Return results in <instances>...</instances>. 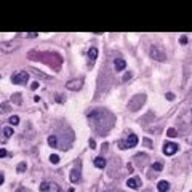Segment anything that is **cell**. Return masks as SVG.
I'll list each match as a JSON object with an SVG mask.
<instances>
[{
  "label": "cell",
  "mask_w": 192,
  "mask_h": 192,
  "mask_svg": "<svg viewBox=\"0 0 192 192\" xmlns=\"http://www.w3.org/2000/svg\"><path fill=\"white\" fill-rule=\"evenodd\" d=\"M139 143L138 136L136 135H128V138L126 139H120V141L117 143L120 149H131V147H136V144Z\"/></svg>",
  "instance_id": "7a4b0ae2"
},
{
  "label": "cell",
  "mask_w": 192,
  "mask_h": 192,
  "mask_svg": "<svg viewBox=\"0 0 192 192\" xmlns=\"http://www.w3.org/2000/svg\"><path fill=\"white\" fill-rule=\"evenodd\" d=\"M10 123H11V125H18V123H19V117H18V115H11V117H10Z\"/></svg>",
  "instance_id": "44dd1931"
},
{
  "label": "cell",
  "mask_w": 192,
  "mask_h": 192,
  "mask_svg": "<svg viewBox=\"0 0 192 192\" xmlns=\"http://www.w3.org/2000/svg\"><path fill=\"white\" fill-rule=\"evenodd\" d=\"M191 192H192V191H191Z\"/></svg>",
  "instance_id": "e575fe53"
},
{
  "label": "cell",
  "mask_w": 192,
  "mask_h": 192,
  "mask_svg": "<svg viewBox=\"0 0 192 192\" xmlns=\"http://www.w3.org/2000/svg\"><path fill=\"white\" fill-rule=\"evenodd\" d=\"M69 179H71V183H74V184L80 181V170H78V168H72Z\"/></svg>",
  "instance_id": "30bf717a"
},
{
  "label": "cell",
  "mask_w": 192,
  "mask_h": 192,
  "mask_svg": "<svg viewBox=\"0 0 192 192\" xmlns=\"http://www.w3.org/2000/svg\"><path fill=\"white\" fill-rule=\"evenodd\" d=\"M3 181H5V176H3V173H0V186L3 184Z\"/></svg>",
  "instance_id": "1f68e13d"
},
{
  "label": "cell",
  "mask_w": 192,
  "mask_h": 192,
  "mask_svg": "<svg viewBox=\"0 0 192 192\" xmlns=\"http://www.w3.org/2000/svg\"><path fill=\"white\" fill-rule=\"evenodd\" d=\"M87 56H88V66H93L95 61H96V58H98V48H96V47H91L90 50H88Z\"/></svg>",
  "instance_id": "52a82bcc"
},
{
  "label": "cell",
  "mask_w": 192,
  "mask_h": 192,
  "mask_svg": "<svg viewBox=\"0 0 192 192\" xmlns=\"http://www.w3.org/2000/svg\"><path fill=\"white\" fill-rule=\"evenodd\" d=\"M8 107H10V104H8V102H2V104H0V109H2L3 112H6V111H8Z\"/></svg>",
  "instance_id": "603a6c76"
},
{
  "label": "cell",
  "mask_w": 192,
  "mask_h": 192,
  "mask_svg": "<svg viewBox=\"0 0 192 192\" xmlns=\"http://www.w3.org/2000/svg\"><path fill=\"white\" fill-rule=\"evenodd\" d=\"M39 189L42 191V192H48V191H50V183H47V181H43V183L39 186Z\"/></svg>",
  "instance_id": "5bb4252c"
},
{
  "label": "cell",
  "mask_w": 192,
  "mask_h": 192,
  "mask_svg": "<svg viewBox=\"0 0 192 192\" xmlns=\"http://www.w3.org/2000/svg\"><path fill=\"white\" fill-rule=\"evenodd\" d=\"M179 42L183 43V45H186V43H187V37H186V35H181V37H179Z\"/></svg>",
  "instance_id": "484cf974"
},
{
  "label": "cell",
  "mask_w": 192,
  "mask_h": 192,
  "mask_svg": "<svg viewBox=\"0 0 192 192\" xmlns=\"http://www.w3.org/2000/svg\"><path fill=\"white\" fill-rule=\"evenodd\" d=\"M167 136H170V138H176L178 136V131L174 128H168L167 130Z\"/></svg>",
  "instance_id": "ac0fdd59"
},
{
  "label": "cell",
  "mask_w": 192,
  "mask_h": 192,
  "mask_svg": "<svg viewBox=\"0 0 192 192\" xmlns=\"http://www.w3.org/2000/svg\"><path fill=\"white\" fill-rule=\"evenodd\" d=\"M95 146H96L95 139H90V147H91V149H95Z\"/></svg>",
  "instance_id": "4dcf8cb0"
},
{
  "label": "cell",
  "mask_w": 192,
  "mask_h": 192,
  "mask_svg": "<svg viewBox=\"0 0 192 192\" xmlns=\"http://www.w3.org/2000/svg\"><path fill=\"white\" fill-rule=\"evenodd\" d=\"M95 167L99 168V170H102V168L106 167V159H104V157H102V155L96 157V159H95Z\"/></svg>",
  "instance_id": "8fae6325"
},
{
  "label": "cell",
  "mask_w": 192,
  "mask_h": 192,
  "mask_svg": "<svg viewBox=\"0 0 192 192\" xmlns=\"http://www.w3.org/2000/svg\"><path fill=\"white\" fill-rule=\"evenodd\" d=\"M126 186L131 187V189H138L139 186H141V178H130L128 181H126Z\"/></svg>",
  "instance_id": "9c48e42d"
},
{
  "label": "cell",
  "mask_w": 192,
  "mask_h": 192,
  "mask_svg": "<svg viewBox=\"0 0 192 192\" xmlns=\"http://www.w3.org/2000/svg\"><path fill=\"white\" fill-rule=\"evenodd\" d=\"M56 101H58V102H64V101H66V96H63V95H56Z\"/></svg>",
  "instance_id": "d4e9b609"
},
{
  "label": "cell",
  "mask_w": 192,
  "mask_h": 192,
  "mask_svg": "<svg viewBox=\"0 0 192 192\" xmlns=\"http://www.w3.org/2000/svg\"><path fill=\"white\" fill-rule=\"evenodd\" d=\"M165 98L168 99V101H173V99H174V93H171V91H168V93L165 95Z\"/></svg>",
  "instance_id": "cb8c5ba5"
},
{
  "label": "cell",
  "mask_w": 192,
  "mask_h": 192,
  "mask_svg": "<svg viewBox=\"0 0 192 192\" xmlns=\"http://www.w3.org/2000/svg\"><path fill=\"white\" fill-rule=\"evenodd\" d=\"M11 101L15 102V104H21V102H23L21 95H19V93H15V95H13V98H11Z\"/></svg>",
  "instance_id": "9a60e30c"
},
{
  "label": "cell",
  "mask_w": 192,
  "mask_h": 192,
  "mask_svg": "<svg viewBox=\"0 0 192 192\" xmlns=\"http://www.w3.org/2000/svg\"><path fill=\"white\" fill-rule=\"evenodd\" d=\"M125 67H126V61L123 59V58H115V61H114V69H115V72L125 71Z\"/></svg>",
  "instance_id": "ba28073f"
},
{
  "label": "cell",
  "mask_w": 192,
  "mask_h": 192,
  "mask_svg": "<svg viewBox=\"0 0 192 192\" xmlns=\"http://www.w3.org/2000/svg\"><path fill=\"white\" fill-rule=\"evenodd\" d=\"M0 77H2V75H0Z\"/></svg>",
  "instance_id": "836d02e7"
},
{
  "label": "cell",
  "mask_w": 192,
  "mask_h": 192,
  "mask_svg": "<svg viewBox=\"0 0 192 192\" xmlns=\"http://www.w3.org/2000/svg\"><path fill=\"white\" fill-rule=\"evenodd\" d=\"M39 88V82H34L32 85H30V90H37Z\"/></svg>",
  "instance_id": "f1b7e54d"
},
{
  "label": "cell",
  "mask_w": 192,
  "mask_h": 192,
  "mask_svg": "<svg viewBox=\"0 0 192 192\" xmlns=\"http://www.w3.org/2000/svg\"><path fill=\"white\" fill-rule=\"evenodd\" d=\"M8 155V152H6L5 149H0V159H3V157H6Z\"/></svg>",
  "instance_id": "83f0119b"
},
{
  "label": "cell",
  "mask_w": 192,
  "mask_h": 192,
  "mask_svg": "<svg viewBox=\"0 0 192 192\" xmlns=\"http://www.w3.org/2000/svg\"><path fill=\"white\" fill-rule=\"evenodd\" d=\"M168 189H170V183L168 181H160L157 184V191L159 192H168Z\"/></svg>",
  "instance_id": "7c38bea8"
},
{
  "label": "cell",
  "mask_w": 192,
  "mask_h": 192,
  "mask_svg": "<svg viewBox=\"0 0 192 192\" xmlns=\"http://www.w3.org/2000/svg\"><path fill=\"white\" fill-rule=\"evenodd\" d=\"M178 149H179V146H178L176 143H165L163 144V154H165V155H174V154L178 152Z\"/></svg>",
  "instance_id": "5b68a950"
},
{
  "label": "cell",
  "mask_w": 192,
  "mask_h": 192,
  "mask_svg": "<svg viewBox=\"0 0 192 192\" xmlns=\"http://www.w3.org/2000/svg\"><path fill=\"white\" fill-rule=\"evenodd\" d=\"M82 85H83V80H82V78H74V80H69L66 83V88L71 91H77L82 88Z\"/></svg>",
  "instance_id": "8992f818"
},
{
  "label": "cell",
  "mask_w": 192,
  "mask_h": 192,
  "mask_svg": "<svg viewBox=\"0 0 192 192\" xmlns=\"http://www.w3.org/2000/svg\"><path fill=\"white\" fill-rule=\"evenodd\" d=\"M50 191L51 192H64L63 189H61V186H58V184H54V183L50 184Z\"/></svg>",
  "instance_id": "2e32d148"
},
{
  "label": "cell",
  "mask_w": 192,
  "mask_h": 192,
  "mask_svg": "<svg viewBox=\"0 0 192 192\" xmlns=\"http://www.w3.org/2000/svg\"><path fill=\"white\" fill-rule=\"evenodd\" d=\"M144 101H146V96H144V95H136L135 98L128 102L130 111H138V109H141V106L144 104Z\"/></svg>",
  "instance_id": "3957f363"
},
{
  "label": "cell",
  "mask_w": 192,
  "mask_h": 192,
  "mask_svg": "<svg viewBox=\"0 0 192 192\" xmlns=\"http://www.w3.org/2000/svg\"><path fill=\"white\" fill-rule=\"evenodd\" d=\"M26 168H27V163L26 162H21L18 167H16V171H18V173H23V171H26Z\"/></svg>",
  "instance_id": "e0dca14e"
},
{
  "label": "cell",
  "mask_w": 192,
  "mask_h": 192,
  "mask_svg": "<svg viewBox=\"0 0 192 192\" xmlns=\"http://www.w3.org/2000/svg\"><path fill=\"white\" fill-rule=\"evenodd\" d=\"M26 37H29V39H34V37H37V34H35V32H29V34H26Z\"/></svg>",
  "instance_id": "f546056e"
},
{
  "label": "cell",
  "mask_w": 192,
  "mask_h": 192,
  "mask_svg": "<svg viewBox=\"0 0 192 192\" xmlns=\"http://www.w3.org/2000/svg\"><path fill=\"white\" fill-rule=\"evenodd\" d=\"M106 192H111V191H106Z\"/></svg>",
  "instance_id": "d6a6232c"
},
{
  "label": "cell",
  "mask_w": 192,
  "mask_h": 192,
  "mask_svg": "<svg viewBox=\"0 0 192 192\" xmlns=\"http://www.w3.org/2000/svg\"><path fill=\"white\" fill-rule=\"evenodd\" d=\"M27 80H29V74H27L26 71H19L11 77V82L16 85H23V83H26Z\"/></svg>",
  "instance_id": "277c9868"
},
{
  "label": "cell",
  "mask_w": 192,
  "mask_h": 192,
  "mask_svg": "<svg viewBox=\"0 0 192 192\" xmlns=\"http://www.w3.org/2000/svg\"><path fill=\"white\" fill-rule=\"evenodd\" d=\"M131 78V72H126L125 75H123V82H126V80H130Z\"/></svg>",
  "instance_id": "4316f807"
},
{
  "label": "cell",
  "mask_w": 192,
  "mask_h": 192,
  "mask_svg": "<svg viewBox=\"0 0 192 192\" xmlns=\"http://www.w3.org/2000/svg\"><path fill=\"white\" fill-rule=\"evenodd\" d=\"M48 144H50V147H58V139L54 135L48 136Z\"/></svg>",
  "instance_id": "4fadbf2b"
},
{
  "label": "cell",
  "mask_w": 192,
  "mask_h": 192,
  "mask_svg": "<svg viewBox=\"0 0 192 192\" xmlns=\"http://www.w3.org/2000/svg\"><path fill=\"white\" fill-rule=\"evenodd\" d=\"M3 135H5L6 138H10V136L13 135V128L11 126H5V128H3Z\"/></svg>",
  "instance_id": "d6986e66"
},
{
  "label": "cell",
  "mask_w": 192,
  "mask_h": 192,
  "mask_svg": "<svg viewBox=\"0 0 192 192\" xmlns=\"http://www.w3.org/2000/svg\"><path fill=\"white\" fill-rule=\"evenodd\" d=\"M149 56L152 58V59H155V61H167V53L163 51V48L159 47V45H152L150 47Z\"/></svg>",
  "instance_id": "6da1fadb"
},
{
  "label": "cell",
  "mask_w": 192,
  "mask_h": 192,
  "mask_svg": "<svg viewBox=\"0 0 192 192\" xmlns=\"http://www.w3.org/2000/svg\"><path fill=\"white\" fill-rule=\"evenodd\" d=\"M50 162L53 163V165H58V163H59V157H58L56 154H53V155H50Z\"/></svg>",
  "instance_id": "ffe728a7"
},
{
  "label": "cell",
  "mask_w": 192,
  "mask_h": 192,
  "mask_svg": "<svg viewBox=\"0 0 192 192\" xmlns=\"http://www.w3.org/2000/svg\"><path fill=\"white\" fill-rule=\"evenodd\" d=\"M152 168H154L155 171H162V170H163V165H162L160 162H155V163L152 165Z\"/></svg>",
  "instance_id": "7402d4cb"
}]
</instances>
